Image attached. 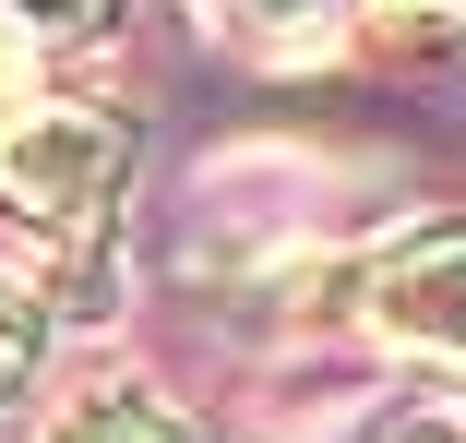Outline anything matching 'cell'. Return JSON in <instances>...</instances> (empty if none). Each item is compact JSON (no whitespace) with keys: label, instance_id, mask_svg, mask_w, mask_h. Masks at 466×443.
<instances>
[{"label":"cell","instance_id":"cell-1","mask_svg":"<svg viewBox=\"0 0 466 443\" xmlns=\"http://www.w3.org/2000/svg\"><path fill=\"white\" fill-rule=\"evenodd\" d=\"M120 180H132V120L120 108L48 97V108H25L13 132H0V192H13V216H36L60 240L72 228H108Z\"/></svg>","mask_w":466,"mask_h":443},{"label":"cell","instance_id":"cell-2","mask_svg":"<svg viewBox=\"0 0 466 443\" xmlns=\"http://www.w3.org/2000/svg\"><path fill=\"white\" fill-rule=\"evenodd\" d=\"M359 312H370V335H383L395 360L442 372L454 407H466V228H419V240H395L383 263H370Z\"/></svg>","mask_w":466,"mask_h":443},{"label":"cell","instance_id":"cell-3","mask_svg":"<svg viewBox=\"0 0 466 443\" xmlns=\"http://www.w3.org/2000/svg\"><path fill=\"white\" fill-rule=\"evenodd\" d=\"M204 25H216L239 60H263V72H311V60L347 48L359 0H204Z\"/></svg>","mask_w":466,"mask_h":443},{"label":"cell","instance_id":"cell-4","mask_svg":"<svg viewBox=\"0 0 466 443\" xmlns=\"http://www.w3.org/2000/svg\"><path fill=\"white\" fill-rule=\"evenodd\" d=\"M48 443H192V431H179L156 396H84V407L48 431Z\"/></svg>","mask_w":466,"mask_h":443},{"label":"cell","instance_id":"cell-5","mask_svg":"<svg viewBox=\"0 0 466 443\" xmlns=\"http://www.w3.org/2000/svg\"><path fill=\"white\" fill-rule=\"evenodd\" d=\"M0 13H13L48 60H60V48H108V36H120V0H0Z\"/></svg>","mask_w":466,"mask_h":443},{"label":"cell","instance_id":"cell-6","mask_svg":"<svg viewBox=\"0 0 466 443\" xmlns=\"http://www.w3.org/2000/svg\"><path fill=\"white\" fill-rule=\"evenodd\" d=\"M36 360H48V312H36L13 276H0V407H13V396L36 384Z\"/></svg>","mask_w":466,"mask_h":443},{"label":"cell","instance_id":"cell-7","mask_svg":"<svg viewBox=\"0 0 466 443\" xmlns=\"http://www.w3.org/2000/svg\"><path fill=\"white\" fill-rule=\"evenodd\" d=\"M25 108H48V48H36L13 13H0V132H13Z\"/></svg>","mask_w":466,"mask_h":443},{"label":"cell","instance_id":"cell-8","mask_svg":"<svg viewBox=\"0 0 466 443\" xmlns=\"http://www.w3.org/2000/svg\"><path fill=\"white\" fill-rule=\"evenodd\" d=\"M370 25L407 48H466V0H370Z\"/></svg>","mask_w":466,"mask_h":443}]
</instances>
